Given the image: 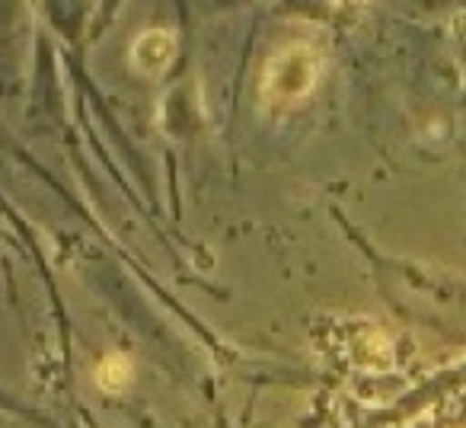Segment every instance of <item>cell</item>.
<instances>
[{
	"label": "cell",
	"mask_w": 466,
	"mask_h": 428,
	"mask_svg": "<svg viewBox=\"0 0 466 428\" xmlns=\"http://www.w3.org/2000/svg\"><path fill=\"white\" fill-rule=\"evenodd\" d=\"M173 52H176L173 36L163 33V29H154V33L137 39L135 65L141 67V71H163V67L169 65V58H173Z\"/></svg>",
	"instance_id": "cell-2"
},
{
	"label": "cell",
	"mask_w": 466,
	"mask_h": 428,
	"mask_svg": "<svg viewBox=\"0 0 466 428\" xmlns=\"http://www.w3.org/2000/svg\"><path fill=\"white\" fill-rule=\"evenodd\" d=\"M310 65L298 61L291 65V52H285L272 67H268V80H266V93L272 103H291V97H300L310 84Z\"/></svg>",
	"instance_id": "cell-1"
},
{
	"label": "cell",
	"mask_w": 466,
	"mask_h": 428,
	"mask_svg": "<svg viewBox=\"0 0 466 428\" xmlns=\"http://www.w3.org/2000/svg\"><path fill=\"white\" fill-rule=\"evenodd\" d=\"M96 377H99V387L112 390V393H116V390H125V383L131 381V362L125 355L103 358V364H99Z\"/></svg>",
	"instance_id": "cell-3"
}]
</instances>
